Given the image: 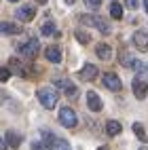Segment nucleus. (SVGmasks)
I'll list each match as a JSON object with an SVG mask.
<instances>
[{"mask_svg":"<svg viewBox=\"0 0 148 150\" xmlns=\"http://www.w3.org/2000/svg\"><path fill=\"white\" fill-rule=\"evenodd\" d=\"M36 97H38V102H40L47 110H53L57 106V99H59V95H57V91L53 87H40L36 91Z\"/></svg>","mask_w":148,"mask_h":150,"instance_id":"nucleus-1","label":"nucleus"},{"mask_svg":"<svg viewBox=\"0 0 148 150\" xmlns=\"http://www.w3.org/2000/svg\"><path fill=\"white\" fill-rule=\"evenodd\" d=\"M78 21L85 23V25H93L95 30H100V32H104V34L110 32V25H108V21H104V19L97 17V15H81V17H78Z\"/></svg>","mask_w":148,"mask_h":150,"instance_id":"nucleus-2","label":"nucleus"},{"mask_svg":"<svg viewBox=\"0 0 148 150\" xmlns=\"http://www.w3.org/2000/svg\"><path fill=\"white\" fill-rule=\"evenodd\" d=\"M59 123H62L64 127H68V129H72V127H76V123H78V118H76V112L72 108H62L59 110Z\"/></svg>","mask_w":148,"mask_h":150,"instance_id":"nucleus-3","label":"nucleus"},{"mask_svg":"<svg viewBox=\"0 0 148 150\" xmlns=\"http://www.w3.org/2000/svg\"><path fill=\"white\" fill-rule=\"evenodd\" d=\"M131 87H133V95H135L137 99H144V97L148 95V81H146V76H137V78H133Z\"/></svg>","mask_w":148,"mask_h":150,"instance_id":"nucleus-4","label":"nucleus"},{"mask_svg":"<svg viewBox=\"0 0 148 150\" xmlns=\"http://www.w3.org/2000/svg\"><path fill=\"white\" fill-rule=\"evenodd\" d=\"M15 15H17L19 21H32V19L36 17V8L32 4H23V6H19L15 11Z\"/></svg>","mask_w":148,"mask_h":150,"instance_id":"nucleus-5","label":"nucleus"},{"mask_svg":"<svg viewBox=\"0 0 148 150\" xmlns=\"http://www.w3.org/2000/svg\"><path fill=\"white\" fill-rule=\"evenodd\" d=\"M131 42L135 45L137 51H142V53L148 51V34H146V32H135V34L131 36Z\"/></svg>","mask_w":148,"mask_h":150,"instance_id":"nucleus-6","label":"nucleus"},{"mask_svg":"<svg viewBox=\"0 0 148 150\" xmlns=\"http://www.w3.org/2000/svg\"><path fill=\"white\" fill-rule=\"evenodd\" d=\"M102 81H104V85H106L108 89H110V91H121V89H123L121 78H118L116 74H112V72L104 74V76H102Z\"/></svg>","mask_w":148,"mask_h":150,"instance_id":"nucleus-7","label":"nucleus"},{"mask_svg":"<svg viewBox=\"0 0 148 150\" xmlns=\"http://www.w3.org/2000/svg\"><path fill=\"white\" fill-rule=\"evenodd\" d=\"M57 87L64 89L68 97H72V99L78 97V91H76V87H74V83L70 81V78H57Z\"/></svg>","mask_w":148,"mask_h":150,"instance_id":"nucleus-8","label":"nucleus"},{"mask_svg":"<svg viewBox=\"0 0 148 150\" xmlns=\"http://www.w3.org/2000/svg\"><path fill=\"white\" fill-rule=\"evenodd\" d=\"M19 51H21L25 57H36V53H38V40H36V38H30L28 42H23L21 47H19Z\"/></svg>","mask_w":148,"mask_h":150,"instance_id":"nucleus-9","label":"nucleus"},{"mask_svg":"<svg viewBox=\"0 0 148 150\" xmlns=\"http://www.w3.org/2000/svg\"><path fill=\"white\" fill-rule=\"evenodd\" d=\"M97 66H93V64H85L83 66V70H81V78L83 81H95L97 78Z\"/></svg>","mask_w":148,"mask_h":150,"instance_id":"nucleus-10","label":"nucleus"},{"mask_svg":"<svg viewBox=\"0 0 148 150\" xmlns=\"http://www.w3.org/2000/svg\"><path fill=\"white\" fill-rule=\"evenodd\" d=\"M87 104H89V110H91V112H100L102 110V99H100V95L95 91L87 93Z\"/></svg>","mask_w":148,"mask_h":150,"instance_id":"nucleus-11","label":"nucleus"},{"mask_svg":"<svg viewBox=\"0 0 148 150\" xmlns=\"http://www.w3.org/2000/svg\"><path fill=\"white\" fill-rule=\"evenodd\" d=\"M45 57H47L51 64H59V62H62V51H59V47H57V45H51V47H47Z\"/></svg>","mask_w":148,"mask_h":150,"instance_id":"nucleus-12","label":"nucleus"},{"mask_svg":"<svg viewBox=\"0 0 148 150\" xmlns=\"http://www.w3.org/2000/svg\"><path fill=\"white\" fill-rule=\"evenodd\" d=\"M95 53H97V57L102 59V62H108V59L112 57V49H110V45H106V42H100L95 47Z\"/></svg>","mask_w":148,"mask_h":150,"instance_id":"nucleus-13","label":"nucleus"},{"mask_svg":"<svg viewBox=\"0 0 148 150\" xmlns=\"http://www.w3.org/2000/svg\"><path fill=\"white\" fill-rule=\"evenodd\" d=\"M4 139H6V144L11 146V148H17L19 144H21V135H19V133H15V131H11V129L6 131Z\"/></svg>","mask_w":148,"mask_h":150,"instance_id":"nucleus-14","label":"nucleus"},{"mask_svg":"<svg viewBox=\"0 0 148 150\" xmlns=\"http://www.w3.org/2000/svg\"><path fill=\"white\" fill-rule=\"evenodd\" d=\"M121 129H123V127H121V123H118V121H108V123H106V133L112 135V137L121 133Z\"/></svg>","mask_w":148,"mask_h":150,"instance_id":"nucleus-15","label":"nucleus"},{"mask_svg":"<svg viewBox=\"0 0 148 150\" xmlns=\"http://www.w3.org/2000/svg\"><path fill=\"white\" fill-rule=\"evenodd\" d=\"M0 30H2L4 34H19V32H21V28H19L17 23H8V21L0 23Z\"/></svg>","mask_w":148,"mask_h":150,"instance_id":"nucleus-16","label":"nucleus"},{"mask_svg":"<svg viewBox=\"0 0 148 150\" xmlns=\"http://www.w3.org/2000/svg\"><path fill=\"white\" fill-rule=\"evenodd\" d=\"M118 59H121V64H123L125 68H133V64H135V59H133V57H131L129 53H127V51H123Z\"/></svg>","mask_w":148,"mask_h":150,"instance_id":"nucleus-17","label":"nucleus"},{"mask_svg":"<svg viewBox=\"0 0 148 150\" xmlns=\"http://www.w3.org/2000/svg\"><path fill=\"white\" fill-rule=\"evenodd\" d=\"M133 70H135V72H140L142 76H146V78H148V64L140 62V59H135V64H133Z\"/></svg>","mask_w":148,"mask_h":150,"instance_id":"nucleus-18","label":"nucleus"},{"mask_svg":"<svg viewBox=\"0 0 148 150\" xmlns=\"http://www.w3.org/2000/svg\"><path fill=\"white\" fill-rule=\"evenodd\" d=\"M42 34H45V36H57V28H55V23L47 21V23L42 25Z\"/></svg>","mask_w":148,"mask_h":150,"instance_id":"nucleus-19","label":"nucleus"},{"mask_svg":"<svg viewBox=\"0 0 148 150\" xmlns=\"http://www.w3.org/2000/svg\"><path fill=\"white\" fill-rule=\"evenodd\" d=\"M110 15H112L114 19H121V17H123V6L118 4V2H112V4H110Z\"/></svg>","mask_w":148,"mask_h":150,"instance_id":"nucleus-20","label":"nucleus"},{"mask_svg":"<svg viewBox=\"0 0 148 150\" xmlns=\"http://www.w3.org/2000/svg\"><path fill=\"white\" fill-rule=\"evenodd\" d=\"M133 133L140 137V139H146V133H144V125L142 123H133Z\"/></svg>","mask_w":148,"mask_h":150,"instance_id":"nucleus-21","label":"nucleus"},{"mask_svg":"<svg viewBox=\"0 0 148 150\" xmlns=\"http://www.w3.org/2000/svg\"><path fill=\"white\" fill-rule=\"evenodd\" d=\"M74 36H76V40H78V42H83V45L91 40V36H89L87 32H83V30H76V34H74Z\"/></svg>","mask_w":148,"mask_h":150,"instance_id":"nucleus-22","label":"nucleus"},{"mask_svg":"<svg viewBox=\"0 0 148 150\" xmlns=\"http://www.w3.org/2000/svg\"><path fill=\"white\" fill-rule=\"evenodd\" d=\"M53 144H55L53 150H70V144H68L66 139H57V137H55V142H53Z\"/></svg>","mask_w":148,"mask_h":150,"instance_id":"nucleus-23","label":"nucleus"},{"mask_svg":"<svg viewBox=\"0 0 148 150\" xmlns=\"http://www.w3.org/2000/svg\"><path fill=\"white\" fill-rule=\"evenodd\" d=\"M32 150H51V146L45 144V142H34L32 144Z\"/></svg>","mask_w":148,"mask_h":150,"instance_id":"nucleus-24","label":"nucleus"},{"mask_svg":"<svg viewBox=\"0 0 148 150\" xmlns=\"http://www.w3.org/2000/svg\"><path fill=\"white\" fill-rule=\"evenodd\" d=\"M85 4L91 8H97V6H102V0H85Z\"/></svg>","mask_w":148,"mask_h":150,"instance_id":"nucleus-25","label":"nucleus"},{"mask_svg":"<svg viewBox=\"0 0 148 150\" xmlns=\"http://www.w3.org/2000/svg\"><path fill=\"white\" fill-rule=\"evenodd\" d=\"M8 76H11L8 68H2V70H0V81H8Z\"/></svg>","mask_w":148,"mask_h":150,"instance_id":"nucleus-26","label":"nucleus"},{"mask_svg":"<svg viewBox=\"0 0 148 150\" xmlns=\"http://www.w3.org/2000/svg\"><path fill=\"white\" fill-rule=\"evenodd\" d=\"M127 4H129L131 8H137V4H140V2H137V0H127Z\"/></svg>","mask_w":148,"mask_h":150,"instance_id":"nucleus-27","label":"nucleus"},{"mask_svg":"<svg viewBox=\"0 0 148 150\" xmlns=\"http://www.w3.org/2000/svg\"><path fill=\"white\" fill-rule=\"evenodd\" d=\"M144 8H146V13H148V0H144Z\"/></svg>","mask_w":148,"mask_h":150,"instance_id":"nucleus-28","label":"nucleus"},{"mask_svg":"<svg viewBox=\"0 0 148 150\" xmlns=\"http://www.w3.org/2000/svg\"><path fill=\"white\" fill-rule=\"evenodd\" d=\"M72 2H74V0H66V4H72Z\"/></svg>","mask_w":148,"mask_h":150,"instance_id":"nucleus-29","label":"nucleus"},{"mask_svg":"<svg viewBox=\"0 0 148 150\" xmlns=\"http://www.w3.org/2000/svg\"><path fill=\"white\" fill-rule=\"evenodd\" d=\"M140 150H148V148H146V146H142V148H140Z\"/></svg>","mask_w":148,"mask_h":150,"instance_id":"nucleus-30","label":"nucleus"},{"mask_svg":"<svg viewBox=\"0 0 148 150\" xmlns=\"http://www.w3.org/2000/svg\"><path fill=\"white\" fill-rule=\"evenodd\" d=\"M38 2H42V4H45V2H47V0H38Z\"/></svg>","mask_w":148,"mask_h":150,"instance_id":"nucleus-31","label":"nucleus"},{"mask_svg":"<svg viewBox=\"0 0 148 150\" xmlns=\"http://www.w3.org/2000/svg\"><path fill=\"white\" fill-rule=\"evenodd\" d=\"M100 150H108V148H104V146H102V148H100Z\"/></svg>","mask_w":148,"mask_h":150,"instance_id":"nucleus-32","label":"nucleus"},{"mask_svg":"<svg viewBox=\"0 0 148 150\" xmlns=\"http://www.w3.org/2000/svg\"><path fill=\"white\" fill-rule=\"evenodd\" d=\"M8 2H17V0H8Z\"/></svg>","mask_w":148,"mask_h":150,"instance_id":"nucleus-33","label":"nucleus"}]
</instances>
